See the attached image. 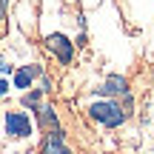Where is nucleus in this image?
<instances>
[{"label":"nucleus","instance_id":"nucleus-1","mask_svg":"<svg viewBox=\"0 0 154 154\" xmlns=\"http://www.w3.org/2000/svg\"><path fill=\"white\" fill-rule=\"evenodd\" d=\"M126 114H128V111L123 109L117 100H97V103L88 106V117L97 120L100 126H106V128L123 126V123H126Z\"/></svg>","mask_w":154,"mask_h":154},{"label":"nucleus","instance_id":"nucleus-2","mask_svg":"<svg viewBox=\"0 0 154 154\" xmlns=\"http://www.w3.org/2000/svg\"><path fill=\"white\" fill-rule=\"evenodd\" d=\"M43 46L57 57V63H60V66H69V63H72V57H74V43H72L63 32L46 34V37H43Z\"/></svg>","mask_w":154,"mask_h":154},{"label":"nucleus","instance_id":"nucleus-3","mask_svg":"<svg viewBox=\"0 0 154 154\" xmlns=\"http://www.w3.org/2000/svg\"><path fill=\"white\" fill-rule=\"evenodd\" d=\"M6 134L9 137H32V120L26 111H6Z\"/></svg>","mask_w":154,"mask_h":154},{"label":"nucleus","instance_id":"nucleus-4","mask_svg":"<svg viewBox=\"0 0 154 154\" xmlns=\"http://www.w3.org/2000/svg\"><path fill=\"white\" fill-rule=\"evenodd\" d=\"M97 94H103L106 100H114V97H126V94H131L128 91V80L126 77H120V74H111V77H106V83L100 88H94Z\"/></svg>","mask_w":154,"mask_h":154},{"label":"nucleus","instance_id":"nucleus-5","mask_svg":"<svg viewBox=\"0 0 154 154\" xmlns=\"http://www.w3.org/2000/svg\"><path fill=\"white\" fill-rule=\"evenodd\" d=\"M40 154H72V149L66 146V134H63V128H54V131H49L43 137Z\"/></svg>","mask_w":154,"mask_h":154},{"label":"nucleus","instance_id":"nucleus-6","mask_svg":"<svg viewBox=\"0 0 154 154\" xmlns=\"http://www.w3.org/2000/svg\"><path fill=\"white\" fill-rule=\"evenodd\" d=\"M40 74H43V66H34V63L32 66H20L14 72V86L17 88H32V83L37 80Z\"/></svg>","mask_w":154,"mask_h":154},{"label":"nucleus","instance_id":"nucleus-7","mask_svg":"<svg viewBox=\"0 0 154 154\" xmlns=\"http://www.w3.org/2000/svg\"><path fill=\"white\" fill-rule=\"evenodd\" d=\"M34 111H37V123H40L43 131H54V128H60V117H57V111L51 109V106H43V103H40Z\"/></svg>","mask_w":154,"mask_h":154},{"label":"nucleus","instance_id":"nucleus-8","mask_svg":"<svg viewBox=\"0 0 154 154\" xmlns=\"http://www.w3.org/2000/svg\"><path fill=\"white\" fill-rule=\"evenodd\" d=\"M43 88H34V91H29L26 97H20V106H26V109H37L40 106V97H43Z\"/></svg>","mask_w":154,"mask_h":154},{"label":"nucleus","instance_id":"nucleus-9","mask_svg":"<svg viewBox=\"0 0 154 154\" xmlns=\"http://www.w3.org/2000/svg\"><path fill=\"white\" fill-rule=\"evenodd\" d=\"M40 88H43V91H51V80L46 74H40Z\"/></svg>","mask_w":154,"mask_h":154},{"label":"nucleus","instance_id":"nucleus-10","mask_svg":"<svg viewBox=\"0 0 154 154\" xmlns=\"http://www.w3.org/2000/svg\"><path fill=\"white\" fill-rule=\"evenodd\" d=\"M6 9H9V0H0V23L6 20Z\"/></svg>","mask_w":154,"mask_h":154},{"label":"nucleus","instance_id":"nucleus-11","mask_svg":"<svg viewBox=\"0 0 154 154\" xmlns=\"http://www.w3.org/2000/svg\"><path fill=\"white\" fill-rule=\"evenodd\" d=\"M6 94H9V83L0 77V97H6Z\"/></svg>","mask_w":154,"mask_h":154},{"label":"nucleus","instance_id":"nucleus-12","mask_svg":"<svg viewBox=\"0 0 154 154\" xmlns=\"http://www.w3.org/2000/svg\"><path fill=\"white\" fill-rule=\"evenodd\" d=\"M0 74H11V66L6 60H0Z\"/></svg>","mask_w":154,"mask_h":154}]
</instances>
